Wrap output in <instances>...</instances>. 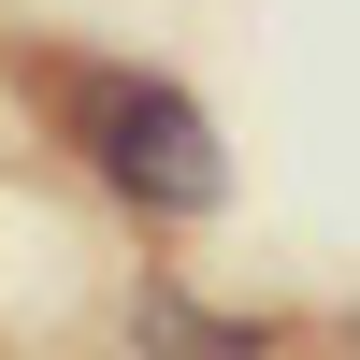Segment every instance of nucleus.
<instances>
[{"mask_svg": "<svg viewBox=\"0 0 360 360\" xmlns=\"http://www.w3.org/2000/svg\"><path fill=\"white\" fill-rule=\"evenodd\" d=\"M44 86H58V130H72V159L101 173L130 217H217V202H231V144H217V115H202L173 72L58 58Z\"/></svg>", "mask_w": 360, "mask_h": 360, "instance_id": "1", "label": "nucleus"}, {"mask_svg": "<svg viewBox=\"0 0 360 360\" xmlns=\"http://www.w3.org/2000/svg\"><path fill=\"white\" fill-rule=\"evenodd\" d=\"M130 332H144V360H259V332H245V317H217V303H188V288H144V303H130Z\"/></svg>", "mask_w": 360, "mask_h": 360, "instance_id": "2", "label": "nucleus"}]
</instances>
